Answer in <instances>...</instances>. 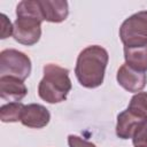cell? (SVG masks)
Segmentation results:
<instances>
[{
	"label": "cell",
	"instance_id": "6da1fadb",
	"mask_svg": "<svg viewBox=\"0 0 147 147\" xmlns=\"http://www.w3.org/2000/svg\"><path fill=\"white\" fill-rule=\"evenodd\" d=\"M108 60V52L101 46L93 45L83 49L77 57L75 68L79 84L87 88L100 86L103 83Z\"/></svg>",
	"mask_w": 147,
	"mask_h": 147
},
{
	"label": "cell",
	"instance_id": "7a4b0ae2",
	"mask_svg": "<svg viewBox=\"0 0 147 147\" xmlns=\"http://www.w3.org/2000/svg\"><path fill=\"white\" fill-rule=\"evenodd\" d=\"M16 21L13 37L23 45H34L41 36V22L44 21L39 0H24L16 7Z\"/></svg>",
	"mask_w": 147,
	"mask_h": 147
},
{
	"label": "cell",
	"instance_id": "3957f363",
	"mask_svg": "<svg viewBox=\"0 0 147 147\" xmlns=\"http://www.w3.org/2000/svg\"><path fill=\"white\" fill-rule=\"evenodd\" d=\"M71 90L69 70L49 63L44 67V77L38 86L40 99L48 103L62 102Z\"/></svg>",
	"mask_w": 147,
	"mask_h": 147
},
{
	"label": "cell",
	"instance_id": "277c9868",
	"mask_svg": "<svg viewBox=\"0 0 147 147\" xmlns=\"http://www.w3.org/2000/svg\"><path fill=\"white\" fill-rule=\"evenodd\" d=\"M31 72V61L28 55L16 49H5L0 53V75L24 80Z\"/></svg>",
	"mask_w": 147,
	"mask_h": 147
},
{
	"label": "cell",
	"instance_id": "5b68a950",
	"mask_svg": "<svg viewBox=\"0 0 147 147\" xmlns=\"http://www.w3.org/2000/svg\"><path fill=\"white\" fill-rule=\"evenodd\" d=\"M119 37L124 46L147 41V10L127 17L119 28Z\"/></svg>",
	"mask_w": 147,
	"mask_h": 147
},
{
	"label": "cell",
	"instance_id": "8992f818",
	"mask_svg": "<svg viewBox=\"0 0 147 147\" xmlns=\"http://www.w3.org/2000/svg\"><path fill=\"white\" fill-rule=\"evenodd\" d=\"M116 79L118 84L125 88L129 92H139L141 91L147 83V75L146 72L138 71L131 67H129L126 63L119 67L117 71Z\"/></svg>",
	"mask_w": 147,
	"mask_h": 147
},
{
	"label": "cell",
	"instance_id": "52a82bcc",
	"mask_svg": "<svg viewBox=\"0 0 147 147\" xmlns=\"http://www.w3.org/2000/svg\"><path fill=\"white\" fill-rule=\"evenodd\" d=\"M49 119V111L44 106L38 103H31L24 107L21 117V123L28 127L41 129L48 124Z\"/></svg>",
	"mask_w": 147,
	"mask_h": 147
},
{
	"label": "cell",
	"instance_id": "ba28073f",
	"mask_svg": "<svg viewBox=\"0 0 147 147\" xmlns=\"http://www.w3.org/2000/svg\"><path fill=\"white\" fill-rule=\"evenodd\" d=\"M26 93H28V88L24 85L23 80L9 76L0 77L1 99L10 102H18L26 95Z\"/></svg>",
	"mask_w": 147,
	"mask_h": 147
},
{
	"label": "cell",
	"instance_id": "9c48e42d",
	"mask_svg": "<svg viewBox=\"0 0 147 147\" xmlns=\"http://www.w3.org/2000/svg\"><path fill=\"white\" fill-rule=\"evenodd\" d=\"M44 21L60 23L64 21L69 14L68 2L62 0H39Z\"/></svg>",
	"mask_w": 147,
	"mask_h": 147
},
{
	"label": "cell",
	"instance_id": "30bf717a",
	"mask_svg": "<svg viewBox=\"0 0 147 147\" xmlns=\"http://www.w3.org/2000/svg\"><path fill=\"white\" fill-rule=\"evenodd\" d=\"M125 63L141 72L147 71V41L124 46Z\"/></svg>",
	"mask_w": 147,
	"mask_h": 147
},
{
	"label": "cell",
	"instance_id": "8fae6325",
	"mask_svg": "<svg viewBox=\"0 0 147 147\" xmlns=\"http://www.w3.org/2000/svg\"><path fill=\"white\" fill-rule=\"evenodd\" d=\"M147 118H141L130 111L129 109L122 111L117 116V124H116V134L121 139H130L132 138L136 129L138 125Z\"/></svg>",
	"mask_w": 147,
	"mask_h": 147
},
{
	"label": "cell",
	"instance_id": "7c38bea8",
	"mask_svg": "<svg viewBox=\"0 0 147 147\" xmlns=\"http://www.w3.org/2000/svg\"><path fill=\"white\" fill-rule=\"evenodd\" d=\"M24 107L25 106L21 102H9L2 105L0 108V119L3 123L21 121Z\"/></svg>",
	"mask_w": 147,
	"mask_h": 147
},
{
	"label": "cell",
	"instance_id": "4fadbf2b",
	"mask_svg": "<svg viewBox=\"0 0 147 147\" xmlns=\"http://www.w3.org/2000/svg\"><path fill=\"white\" fill-rule=\"evenodd\" d=\"M127 109L141 118H147V93L139 92L133 95Z\"/></svg>",
	"mask_w": 147,
	"mask_h": 147
},
{
	"label": "cell",
	"instance_id": "5bb4252c",
	"mask_svg": "<svg viewBox=\"0 0 147 147\" xmlns=\"http://www.w3.org/2000/svg\"><path fill=\"white\" fill-rule=\"evenodd\" d=\"M134 147H147V119H144L132 136Z\"/></svg>",
	"mask_w": 147,
	"mask_h": 147
},
{
	"label": "cell",
	"instance_id": "9a60e30c",
	"mask_svg": "<svg viewBox=\"0 0 147 147\" xmlns=\"http://www.w3.org/2000/svg\"><path fill=\"white\" fill-rule=\"evenodd\" d=\"M68 144H69V147H96L94 144L86 141L80 137H77L74 134H70L68 137Z\"/></svg>",
	"mask_w": 147,
	"mask_h": 147
},
{
	"label": "cell",
	"instance_id": "2e32d148",
	"mask_svg": "<svg viewBox=\"0 0 147 147\" xmlns=\"http://www.w3.org/2000/svg\"><path fill=\"white\" fill-rule=\"evenodd\" d=\"M0 17H1V26H2L1 28V39H5L13 33L14 26H11L10 21L7 18V16L5 14H1Z\"/></svg>",
	"mask_w": 147,
	"mask_h": 147
}]
</instances>
